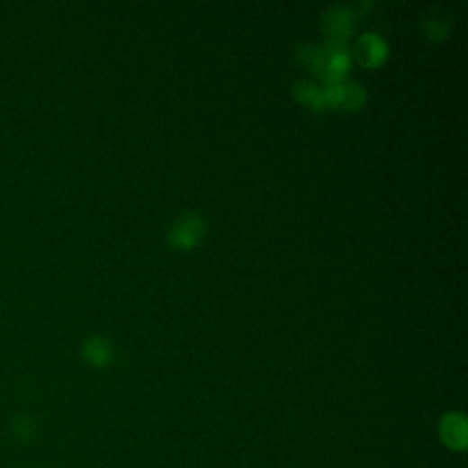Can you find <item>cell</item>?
Returning a JSON list of instances; mask_svg holds the SVG:
<instances>
[{"label": "cell", "mask_w": 468, "mask_h": 468, "mask_svg": "<svg viewBox=\"0 0 468 468\" xmlns=\"http://www.w3.org/2000/svg\"><path fill=\"white\" fill-rule=\"evenodd\" d=\"M207 232L205 220L196 212H187L176 220L168 230V242L178 251H193L202 244Z\"/></svg>", "instance_id": "6da1fadb"}, {"label": "cell", "mask_w": 468, "mask_h": 468, "mask_svg": "<svg viewBox=\"0 0 468 468\" xmlns=\"http://www.w3.org/2000/svg\"><path fill=\"white\" fill-rule=\"evenodd\" d=\"M349 67H351V53L346 42L328 40L322 46V67L319 77L324 79V83L344 81Z\"/></svg>", "instance_id": "7a4b0ae2"}, {"label": "cell", "mask_w": 468, "mask_h": 468, "mask_svg": "<svg viewBox=\"0 0 468 468\" xmlns=\"http://www.w3.org/2000/svg\"><path fill=\"white\" fill-rule=\"evenodd\" d=\"M322 30L328 40L346 42V39L356 30V14L346 6H331L322 15Z\"/></svg>", "instance_id": "3957f363"}, {"label": "cell", "mask_w": 468, "mask_h": 468, "mask_svg": "<svg viewBox=\"0 0 468 468\" xmlns=\"http://www.w3.org/2000/svg\"><path fill=\"white\" fill-rule=\"evenodd\" d=\"M388 51L390 50H388L386 40L382 37H379L377 33L363 35L354 50L357 61L368 68H379L381 65H384L388 58Z\"/></svg>", "instance_id": "277c9868"}, {"label": "cell", "mask_w": 468, "mask_h": 468, "mask_svg": "<svg viewBox=\"0 0 468 468\" xmlns=\"http://www.w3.org/2000/svg\"><path fill=\"white\" fill-rule=\"evenodd\" d=\"M439 434L445 445L452 450H464L466 448V419L459 412H450L443 416L439 423Z\"/></svg>", "instance_id": "5b68a950"}, {"label": "cell", "mask_w": 468, "mask_h": 468, "mask_svg": "<svg viewBox=\"0 0 468 468\" xmlns=\"http://www.w3.org/2000/svg\"><path fill=\"white\" fill-rule=\"evenodd\" d=\"M292 95H295V99L301 104L310 106L315 112L328 110L326 101H324V94H322V86H317L310 81H299L295 86H292Z\"/></svg>", "instance_id": "8992f818"}, {"label": "cell", "mask_w": 468, "mask_h": 468, "mask_svg": "<svg viewBox=\"0 0 468 468\" xmlns=\"http://www.w3.org/2000/svg\"><path fill=\"white\" fill-rule=\"evenodd\" d=\"M366 103V92L361 85L357 83H346L344 81V94H342V103L340 108L344 110H359Z\"/></svg>", "instance_id": "52a82bcc"}, {"label": "cell", "mask_w": 468, "mask_h": 468, "mask_svg": "<svg viewBox=\"0 0 468 468\" xmlns=\"http://www.w3.org/2000/svg\"><path fill=\"white\" fill-rule=\"evenodd\" d=\"M423 33L432 42H441L450 33V24L439 17H427L423 21Z\"/></svg>", "instance_id": "ba28073f"}, {"label": "cell", "mask_w": 468, "mask_h": 468, "mask_svg": "<svg viewBox=\"0 0 468 468\" xmlns=\"http://www.w3.org/2000/svg\"><path fill=\"white\" fill-rule=\"evenodd\" d=\"M112 357V349L108 346L106 340H92L88 344V359L97 364V366H104Z\"/></svg>", "instance_id": "9c48e42d"}]
</instances>
